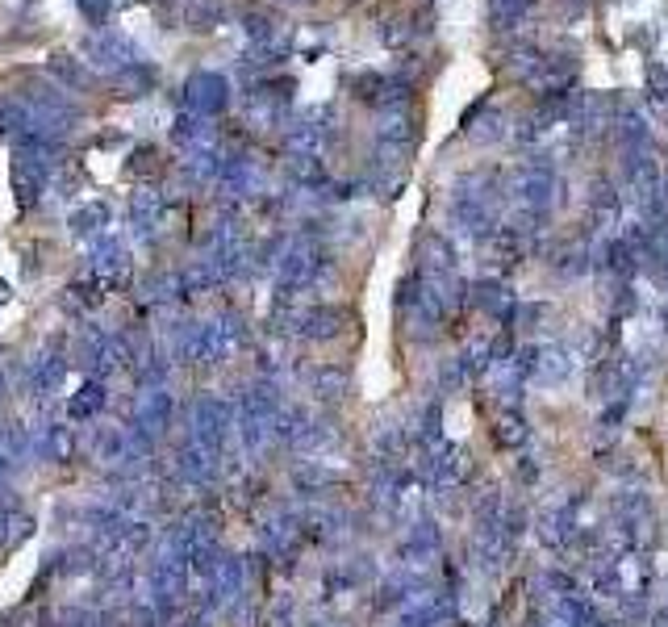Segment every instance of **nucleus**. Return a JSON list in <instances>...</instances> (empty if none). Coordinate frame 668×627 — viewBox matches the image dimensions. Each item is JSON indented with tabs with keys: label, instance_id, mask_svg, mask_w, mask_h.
<instances>
[{
	"label": "nucleus",
	"instance_id": "obj_4",
	"mask_svg": "<svg viewBox=\"0 0 668 627\" xmlns=\"http://www.w3.org/2000/svg\"><path fill=\"white\" fill-rule=\"evenodd\" d=\"M80 9H84V17L92 21V26H105V21H109V0H80Z\"/></svg>",
	"mask_w": 668,
	"mask_h": 627
},
{
	"label": "nucleus",
	"instance_id": "obj_1",
	"mask_svg": "<svg viewBox=\"0 0 668 627\" xmlns=\"http://www.w3.org/2000/svg\"><path fill=\"white\" fill-rule=\"evenodd\" d=\"M230 101V84L218 72H193L184 80V105L197 113V118H209V113H222Z\"/></svg>",
	"mask_w": 668,
	"mask_h": 627
},
{
	"label": "nucleus",
	"instance_id": "obj_5",
	"mask_svg": "<svg viewBox=\"0 0 668 627\" xmlns=\"http://www.w3.org/2000/svg\"><path fill=\"white\" fill-rule=\"evenodd\" d=\"M648 84H652V97H656L660 105H668V72H664V67H652Z\"/></svg>",
	"mask_w": 668,
	"mask_h": 627
},
{
	"label": "nucleus",
	"instance_id": "obj_2",
	"mask_svg": "<svg viewBox=\"0 0 668 627\" xmlns=\"http://www.w3.org/2000/svg\"><path fill=\"white\" fill-rule=\"evenodd\" d=\"M88 55L97 59V63H105V67H122V72H126L130 63H138V59H134V46H130L126 38H117V34H109V38H92Z\"/></svg>",
	"mask_w": 668,
	"mask_h": 627
},
{
	"label": "nucleus",
	"instance_id": "obj_3",
	"mask_svg": "<svg viewBox=\"0 0 668 627\" xmlns=\"http://www.w3.org/2000/svg\"><path fill=\"white\" fill-rule=\"evenodd\" d=\"M531 9H535V0H489V13L497 21V30H518Z\"/></svg>",
	"mask_w": 668,
	"mask_h": 627
}]
</instances>
